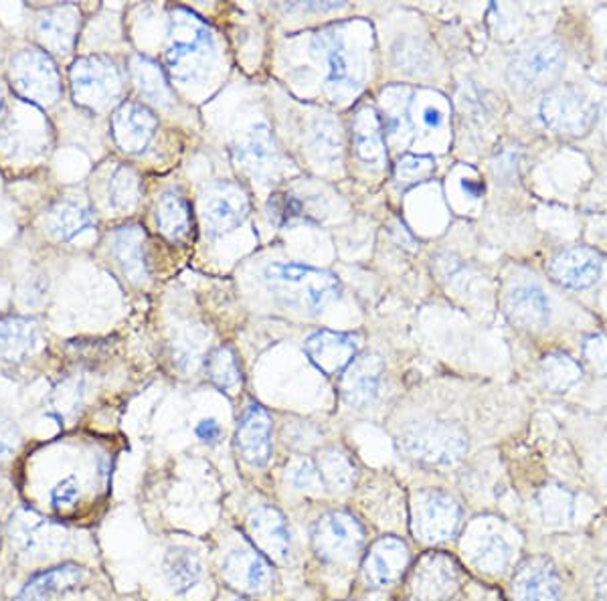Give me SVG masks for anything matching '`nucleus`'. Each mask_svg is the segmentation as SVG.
Listing matches in <instances>:
<instances>
[{"mask_svg": "<svg viewBox=\"0 0 607 601\" xmlns=\"http://www.w3.org/2000/svg\"><path fill=\"white\" fill-rule=\"evenodd\" d=\"M314 462L327 493L343 495L355 486L358 476L357 464L353 455L346 454L341 448H327L318 452Z\"/></svg>", "mask_w": 607, "mask_h": 601, "instance_id": "nucleus-26", "label": "nucleus"}, {"mask_svg": "<svg viewBox=\"0 0 607 601\" xmlns=\"http://www.w3.org/2000/svg\"><path fill=\"white\" fill-rule=\"evenodd\" d=\"M267 217L277 228H288L306 217V205L300 197L288 190H277L267 200Z\"/></svg>", "mask_w": 607, "mask_h": 601, "instance_id": "nucleus-38", "label": "nucleus"}, {"mask_svg": "<svg viewBox=\"0 0 607 601\" xmlns=\"http://www.w3.org/2000/svg\"><path fill=\"white\" fill-rule=\"evenodd\" d=\"M80 391V388L76 385V383H66L64 388H59V391H57V409L59 412H66L67 407H78V393Z\"/></svg>", "mask_w": 607, "mask_h": 601, "instance_id": "nucleus-50", "label": "nucleus"}, {"mask_svg": "<svg viewBox=\"0 0 607 601\" xmlns=\"http://www.w3.org/2000/svg\"><path fill=\"white\" fill-rule=\"evenodd\" d=\"M80 482L76 476H69L59 482L51 490V502L57 508L71 507L80 498Z\"/></svg>", "mask_w": 607, "mask_h": 601, "instance_id": "nucleus-46", "label": "nucleus"}, {"mask_svg": "<svg viewBox=\"0 0 607 601\" xmlns=\"http://www.w3.org/2000/svg\"><path fill=\"white\" fill-rule=\"evenodd\" d=\"M19 443H21L19 428L14 426L13 421L0 417V464L16 452Z\"/></svg>", "mask_w": 607, "mask_h": 601, "instance_id": "nucleus-47", "label": "nucleus"}, {"mask_svg": "<svg viewBox=\"0 0 607 601\" xmlns=\"http://www.w3.org/2000/svg\"><path fill=\"white\" fill-rule=\"evenodd\" d=\"M78 31H80V11L73 4L49 9L47 13L41 14L37 21V35L41 43L57 54H69L73 49Z\"/></svg>", "mask_w": 607, "mask_h": 601, "instance_id": "nucleus-24", "label": "nucleus"}, {"mask_svg": "<svg viewBox=\"0 0 607 601\" xmlns=\"http://www.w3.org/2000/svg\"><path fill=\"white\" fill-rule=\"evenodd\" d=\"M304 350L320 373L334 377L343 374L351 367V362L357 359L358 343L351 334L317 331L306 338Z\"/></svg>", "mask_w": 607, "mask_h": 601, "instance_id": "nucleus-18", "label": "nucleus"}, {"mask_svg": "<svg viewBox=\"0 0 607 601\" xmlns=\"http://www.w3.org/2000/svg\"><path fill=\"white\" fill-rule=\"evenodd\" d=\"M164 575L176 593H186L201 581L203 562L193 548L171 547L164 557Z\"/></svg>", "mask_w": 607, "mask_h": 601, "instance_id": "nucleus-31", "label": "nucleus"}, {"mask_svg": "<svg viewBox=\"0 0 607 601\" xmlns=\"http://www.w3.org/2000/svg\"><path fill=\"white\" fill-rule=\"evenodd\" d=\"M282 438L286 446H290L291 450L308 452V450L317 448L318 441H320V429L310 421H290L284 426Z\"/></svg>", "mask_w": 607, "mask_h": 601, "instance_id": "nucleus-43", "label": "nucleus"}, {"mask_svg": "<svg viewBox=\"0 0 607 601\" xmlns=\"http://www.w3.org/2000/svg\"><path fill=\"white\" fill-rule=\"evenodd\" d=\"M245 533L251 547L257 548L272 563L290 559L291 536L284 515L274 507H257L245 519Z\"/></svg>", "mask_w": 607, "mask_h": 601, "instance_id": "nucleus-13", "label": "nucleus"}, {"mask_svg": "<svg viewBox=\"0 0 607 601\" xmlns=\"http://www.w3.org/2000/svg\"><path fill=\"white\" fill-rule=\"evenodd\" d=\"M393 235H396V240L399 241L401 245H405V247H410V250H415V240H413V235H411L403 223H396V226H393Z\"/></svg>", "mask_w": 607, "mask_h": 601, "instance_id": "nucleus-52", "label": "nucleus"}, {"mask_svg": "<svg viewBox=\"0 0 607 601\" xmlns=\"http://www.w3.org/2000/svg\"><path fill=\"white\" fill-rule=\"evenodd\" d=\"M506 314L518 328L541 331L551 319V302L537 286H516L506 296Z\"/></svg>", "mask_w": 607, "mask_h": 601, "instance_id": "nucleus-22", "label": "nucleus"}, {"mask_svg": "<svg viewBox=\"0 0 607 601\" xmlns=\"http://www.w3.org/2000/svg\"><path fill=\"white\" fill-rule=\"evenodd\" d=\"M411 553L408 543L399 536L387 534L370 545L360 563L365 583L373 589L393 586L410 567Z\"/></svg>", "mask_w": 607, "mask_h": 601, "instance_id": "nucleus-12", "label": "nucleus"}, {"mask_svg": "<svg viewBox=\"0 0 607 601\" xmlns=\"http://www.w3.org/2000/svg\"><path fill=\"white\" fill-rule=\"evenodd\" d=\"M195 434H197L198 440L205 441V443H215L221 438V426L215 417H207V419L198 421Z\"/></svg>", "mask_w": 607, "mask_h": 601, "instance_id": "nucleus-49", "label": "nucleus"}, {"mask_svg": "<svg viewBox=\"0 0 607 601\" xmlns=\"http://www.w3.org/2000/svg\"><path fill=\"white\" fill-rule=\"evenodd\" d=\"M385 362L377 355L357 357L341 379V397L351 409H365L381 397Z\"/></svg>", "mask_w": 607, "mask_h": 601, "instance_id": "nucleus-15", "label": "nucleus"}, {"mask_svg": "<svg viewBox=\"0 0 607 601\" xmlns=\"http://www.w3.org/2000/svg\"><path fill=\"white\" fill-rule=\"evenodd\" d=\"M264 280L288 307L312 314L322 312L341 296V281L329 271L296 262H274L264 269Z\"/></svg>", "mask_w": 607, "mask_h": 601, "instance_id": "nucleus-2", "label": "nucleus"}, {"mask_svg": "<svg viewBox=\"0 0 607 601\" xmlns=\"http://www.w3.org/2000/svg\"><path fill=\"white\" fill-rule=\"evenodd\" d=\"M142 197V183L136 171L128 166H118L107 183V200L116 211H133Z\"/></svg>", "mask_w": 607, "mask_h": 601, "instance_id": "nucleus-36", "label": "nucleus"}, {"mask_svg": "<svg viewBox=\"0 0 607 601\" xmlns=\"http://www.w3.org/2000/svg\"><path fill=\"white\" fill-rule=\"evenodd\" d=\"M69 80L76 104L93 112L114 106L122 95V73L112 59L102 55L78 59L69 71Z\"/></svg>", "mask_w": 607, "mask_h": 601, "instance_id": "nucleus-6", "label": "nucleus"}, {"mask_svg": "<svg viewBox=\"0 0 607 601\" xmlns=\"http://www.w3.org/2000/svg\"><path fill=\"white\" fill-rule=\"evenodd\" d=\"M2 104H4V95H2V88H0V109H2Z\"/></svg>", "mask_w": 607, "mask_h": 601, "instance_id": "nucleus-56", "label": "nucleus"}, {"mask_svg": "<svg viewBox=\"0 0 607 601\" xmlns=\"http://www.w3.org/2000/svg\"><path fill=\"white\" fill-rule=\"evenodd\" d=\"M463 190H470V195L472 197H478L480 195V190H484V187H480V185H472L470 181H463Z\"/></svg>", "mask_w": 607, "mask_h": 601, "instance_id": "nucleus-54", "label": "nucleus"}, {"mask_svg": "<svg viewBox=\"0 0 607 601\" xmlns=\"http://www.w3.org/2000/svg\"><path fill=\"white\" fill-rule=\"evenodd\" d=\"M250 215V197L245 188L221 181L215 183L203 195V219L211 238H224L236 231Z\"/></svg>", "mask_w": 607, "mask_h": 601, "instance_id": "nucleus-10", "label": "nucleus"}, {"mask_svg": "<svg viewBox=\"0 0 607 601\" xmlns=\"http://www.w3.org/2000/svg\"><path fill=\"white\" fill-rule=\"evenodd\" d=\"M159 120L152 109L136 104V102H126L114 112L112 116V132L114 140L124 152H142L150 140L154 138Z\"/></svg>", "mask_w": 607, "mask_h": 601, "instance_id": "nucleus-19", "label": "nucleus"}, {"mask_svg": "<svg viewBox=\"0 0 607 601\" xmlns=\"http://www.w3.org/2000/svg\"><path fill=\"white\" fill-rule=\"evenodd\" d=\"M513 562V545L499 533L478 534L472 548V563L484 574H502Z\"/></svg>", "mask_w": 607, "mask_h": 601, "instance_id": "nucleus-33", "label": "nucleus"}, {"mask_svg": "<svg viewBox=\"0 0 607 601\" xmlns=\"http://www.w3.org/2000/svg\"><path fill=\"white\" fill-rule=\"evenodd\" d=\"M602 132H604V140L607 145V106L604 107V114H602Z\"/></svg>", "mask_w": 607, "mask_h": 601, "instance_id": "nucleus-55", "label": "nucleus"}, {"mask_svg": "<svg viewBox=\"0 0 607 601\" xmlns=\"http://www.w3.org/2000/svg\"><path fill=\"white\" fill-rule=\"evenodd\" d=\"M224 581L243 593H265L274 583L272 562L257 548L239 547L227 553L224 559Z\"/></svg>", "mask_w": 607, "mask_h": 601, "instance_id": "nucleus-14", "label": "nucleus"}, {"mask_svg": "<svg viewBox=\"0 0 607 601\" xmlns=\"http://www.w3.org/2000/svg\"><path fill=\"white\" fill-rule=\"evenodd\" d=\"M583 361L597 377H607V334H595L583 343Z\"/></svg>", "mask_w": 607, "mask_h": 601, "instance_id": "nucleus-44", "label": "nucleus"}, {"mask_svg": "<svg viewBox=\"0 0 607 601\" xmlns=\"http://www.w3.org/2000/svg\"><path fill=\"white\" fill-rule=\"evenodd\" d=\"M462 527V507L442 488H425L411 500V533L425 545H439Z\"/></svg>", "mask_w": 607, "mask_h": 601, "instance_id": "nucleus-5", "label": "nucleus"}, {"mask_svg": "<svg viewBox=\"0 0 607 601\" xmlns=\"http://www.w3.org/2000/svg\"><path fill=\"white\" fill-rule=\"evenodd\" d=\"M39 345V326L28 319L0 321V361L21 362Z\"/></svg>", "mask_w": 607, "mask_h": 601, "instance_id": "nucleus-27", "label": "nucleus"}, {"mask_svg": "<svg viewBox=\"0 0 607 601\" xmlns=\"http://www.w3.org/2000/svg\"><path fill=\"white\" fill-rule=\"evenodd\" d=\"M423 124L430 128H439L446 122V112L439 106H427L423 109Z\"/></svg>", "mask_w": 607, "mask_h": 601, "instance_id": "nucleus-51", "label": "nucleus"}, {"mask_svg": "<svg viewBox=\"0 0 607 601\" xmlns=\"http://www.w3.org/2000/svg\"><path fill=\"white\" fill-rule=\"evenodd\" d=\"M458 588V565L444 553L422 557L411 574V593L417 601H442Z\"/></svg>", "mask_w": 607, "mask_h": 601, "instance_id": "nucleus-17", "label": "nucleus"}, {"mask_svg": "<svg viewBox=\"0 0 607 601\" xmlns=\"http://www.w3.org/2000/svg\"><path fill=\"white\" fill-rule=\"evenodd\" d=\"M112 254L122 271L134 284L148 280V257H146V233L140 226H124L112 233Z\"/></svg>", "mask_w": 607, "mask_h": 601, "instance_id": "nucleus-23", "label": "nucleus"}, {"mask_svg": "<svg viewBox=\"0 0 607 601\" xmlns=\"http://www.w3.org/2000/svg\"><path fill=\"white\" fill-rule=\"evenodd\" d=\"M310 543L318 559L327 565H348L360 557L367 531L365 524L346 510H329L318 517Z\"/></svg>", "mask_w": 607, "mask_h": 601, "instance_id": "nucleus-4", "label": "nucleus"}, {"mask_svg": "<svg viewBox=\"0 0 607 601\" xmlns=\"http://www.w3.org/2000/svg\"><path fill=\"white\" fill-rule=\"evenodd\" d=\"M396 55L399 66H405L408 69H411V71H417V69L425 66V61H427L425 54L417 49V43H415V41H405V43L401 45V49L396 51Z\"/></svg>", "mask_w": 607, "mask_h": 601, "instance_id": "nucleus-48", "label": "nucleus"}, {"mask_svg": "<svg viewBox=\"0 0 607 601\" xmlns=\"http://www.w3.org/2000/svg\"><path fill=\"white\" fill-rule=\"evenodd\" d=\"M236 446L241 458L253 467H262L274 454V424L262 405L251 403L239 419Z\"/></svg>", "mask_w": 607, "mask_h": 601, "instance_id": "nucleus-16", "label": "nucleus"}, {"mask_svg": "<svg viewBox=\"0 0 607 601\" xmlns=\"http://www.w3.org/2000/svg\"><path fill=\"white\" fill-rule=\"evenodd\" d=\"M157 223L164 238L171 241L185 240L191 229V207L185 197H181L176 190L162 193L157 205Z\"/></svg>", "mask_w": 607, "mask_h": 601, "instance_id": "nucleus-34", "label": "nucleus"}, {"mask_svg": "<svg viewBox=\"0 0 607 601\" xmlns=\"http://www.w3.org/2000/svg\"><path fill=\"white\" fill-rule=\"evenodd\" d=\"M515 601H561V581L551 562L535 557L527 559L513 577Z\"/></svg>", "mask_w": 607, "mask_h": 601, "instance_id": "nucleus-21", "label": "nucleus"}, {"mask_svg": "<svg viewBox=\"0 0 607 601\" xmlns=\"http://www.w3.org/2000/svg\"><path fill=\"white\" fill-rule=\"evenodd\" d=\"M92 221L90 209H85L80 203H71V200L57 203L45 217L49 233L59 241L73 240L76 235H80L81 231L90 228Z\"/></svg>", "mask_w": 607, "mask_h": 601, "instance_id": "nucleus-32", "label": "nucleus"}, {"mask_svg": "<svg viewBox=\"0 0 607 601\" xmlns=\"http://www.w3.org/2000/svg\"><path fill=\"white\" fill-rule=\"evenodd\" d=\"M604 259L595 250L589 247H569L561 254H557L549 266V274L557 284L573 288V290H585L592 288L595 281L602 276Z\"/></svg>", "mask_w": 607, "mask_h": 601, "instance_id": "nucleus-20", "label": "nucleus"}, {"mask_svg": "<svg viewBox=\"0 0 607 601\" xmlns=\"http://www.w3.org/2000/svg\"><path fill=\"white\" fill-rule=\"evenodd\" d=\"M563 61V47L557 41H535L513 57L508 66V80L520 92L539 90L559 76Z\"/></svg>", "mask_w": 607, "mask_h": 601, "instance_id": "nucleus-9", "label": "nucleus"}, {"mask_svg": "<svg viewBox=\"0 0 607 601\" xmlns=\"http://www.w3.org/2000/svg\"><path fill=\"white\" fill-rule=\"evenodd\" d=\"M130 73H133L138 92L145 95L148 102H152L159 107L171 106L172 100H174L171 85H169L162 67L157 61L142 57V55H136L130 63Z\"/></svg>", "mask_w": 607, "mask_h": 601, "instance_id": "nucleus-30", "label": "nucleus"}, {"mask_svg": "<svg viewBox=\"0 0 607 601\" xmlns=\"http://www.w3.org/2000/svg\"><path fill=\"white\" fill-rule=\"evenodd\" d=\"M541 507L547 521L561 524V522L569 521V517H571L573 496L559 486L545 488L541 495Z\"/></svg>", "mask_w": 607, "mask_h": 601, "instance_id": "nucleus-42", "label": "nucleus"}, {"mask_svg": "<svg viewBox=\"0 0 607 601\" xmlns=\"http://www.w3.org/2000/svg\"><path fill=\"white\" fill-rule=\"evenodd\" d=\"M327 63H329V85L339 90L348 80V57L344 54L343 45L332 41L327 45Z\"/></svg>", "mask_w": 607, "mask_h": 601, "instance_id": "nucleus-45", "label": "nucleus"}, {"mask_svg": "<svg viewBox=\"0 0 607 601\" xmlns=\"http://www.w3.org/2000/svg\"><path fill=\"white\" fill-rule=\"evenodd\" d=\"M403 454L423 466L449 467L460 464L468 450V434L458 424L444 419H413L397 431Z\"/></svg>", "mask_w": 607, "mask_h": 601, "instance_id": "nucleus-1", "label": "nucleus"}, {"mask_svg": "<svg viewBox=\"0 0 607 601\" xmlns=\"http://www.w3.org/2000/svg\"><path fill=\"white\" fill-rule=\"evenodd\" d=\"M583 377L580 362L571 359L563 352H553L545 357L541 362V379L545 388L551 389L554 393H565L575 388Z\"/></svg>", "mask_w": 607, "mask_h": 601, "instance_id": "nucleus-35", "label": "nucleus"}, {"mask_svg": "<svg viewBox=\"0 0 607 601\" xmlns=\"http://www.w3.org/2000/svg\"><path fill=\"white\" fill-rule=\"evenodd\" d=\"M11 543L27 559H45L64 547L67 536L59 524L41 517L35 510H19L11 519Z\"/></svg>", "mask_w": 607, "mask_h": 601, "instance_id": "nucleus-11", "label": "nucleus"}, {"mask_svg": "<svg viewBox=\"0 0 607 601\" xmlns=\"http://www.w3.org/2000/svg\"><path fill=\"white\" fill-rule=\"evenodd\" d=\"M233 601H251V600H243V598H239V600H233Z\"/></svg>", "mask_w": 607, "mask_h": 601, "instance_id": "nucleus-57", "label": "nucleus"}, {"mask_svg": "<svg viewBox=\"0 0 607 601\" xmlns=\"http://www.w3.org/2000/svg\"><path fill=\"white\" fill-rule=\"evenodd\" d=\"M207 374L213 383L224 391H236L241 385V371H239L236 352L229 347H219L213 350L207 359Z\"/></svg>", "mask_w": 607, "mask_h": 601, "instance_id": "nucleus-37", "label": "nucleus"}, {"mask_svg": "<svg viewBox=\"0 0 607 601\" xmlns=\"http://www.w3.org/2000/svg\"><path fill=\"white\" fill-rule=\"evenodd\" d=\"M288 482H290L291 488L306 493V495L327 493L322 478H320V472H318L317 462L312 458H306V455L300 460H296L288 467Z\"/></svg>", "mask_w": 607, "mask_h": 601, "instance_id": "nucleus-40", "label": "nucleus"}, {"mask_svg": "<svg viewBox=\"0 0 607 601\" xmlns=\"http://www.w3.org/2000/svg\"><path fill=\"white\" fill-rule=\"evenodd\" d=\"M14 92L35 106H54L61 95V78L51 55L45 49H23L11 61Z\"/></svg>", "mask_w": 607, "mask_h": 601, "instance_id": "nucleus-7", "label": "nucleus"}, {"mask_svg": "<svg viewBox=\"0 0 607 601\" xmlns=\"http://www.w3.org/2000/svg\"><path fill=\"white\" fill-rule=\"evenodd\" d=\"M236 161L251 174H262L272 169L277 161L272 132L265 126H255L236 147Z\"/></svg>", "mask_w": 607, "mask_h": 601, "instance_id": "nucleus-29", "label": "nucleus"}, {"mask_svg": "<svg viewBox=\"0 0 607 601\" xmlns=\"http://www.w3.org/2000/svg\"><path fill=\"white\" fill-rule=\"evenodd\" d=\"M341 148L339 126L329 118H322L312 128V150L320 161H332Z\"/></svg>", "mask_w": 607, "mask_h": 601, "instance_id": "nucleus-41", "label": "nucleus"}, {"mask_svg": "<svg viewBox=\"0 0 607 601\" xmlns=\"http://www.w3.org/2000/svg\"><path fill=\"white\" fill-rule=\"evenodd\" d=\"M595 588H597L599 598L607 601V567H604V569L599 571V575H597V579H595Z\"/></svg>", "mask_w": 607, "mask_h": 601, "instance_id": "nucleus-53", "label": "nucleus"}, {"mask_svg": "<svg viewBox=\"0 0 607 601\" xmlns=\"http://www.w3.org/2000/svg\"><path fill=\"white\" fill-rule=\"evenodd\" d=\"M213 54L209 27L188 11H176L171 19L167 66L174 80L181 83L197 80L205 71L207 57Z\"/></svg>", "mask_w": 607, "mask_h": 601, "instance_id": "nucleus-3", "label": "nucleus"}, {"mask_svg": "<svg viewBox=\"0 0 607 601\" xmlns=\"http://www.w3.org/2000/svg\"><path fill=\"white\" fill-rule=\"evenodd\" d=\"M353 138L358 159L365 164L381 166L387 161L385 126L375 107H360L353 122Z\"/></svg>", "mask_w": 607, "mask_h": 601, "instance_id": "nucleus-25", "label": "nucleus"}, {"mask_svg": "<svg viewBox=\"0 0 607 601\" xmlns=\"http://www.w3.org/2000/svg\"><path fill=\"white\" fill-rule=\"evenodd\" d=\"M436 173V161L423 154H405L396 164V181L401 187L425 183Z\"/></svg>", "mask_w": 607, "mask_h": 601, "instance_id": "nucleus-39", "label": "nucleus"}, {"mask_svg": "<svg viewBox=\"0 0 607 601\" xmlns=\"http://www.w3.org/2000/svg\"><path fill=\"white\" fill-rule=\"evenodd\" d=\"M541 118L554 132L585 136L594 128L597 109L577 88L559 85L542 97Z\"/></svg>", "mask_w": 607, "mask_h": 601, "instance_id": "nucleus-8", "label": "nucleus"}, {"mask_svg": "<svg viewBox=\"0 0 607 601\" xmlns=\"http://www.w3.org/2000/svg\"><path fill=\"white\" fill-rule=\"evenodd\" d=\"M81 579H83V569L78 565L66 563L59 567H51L27 581V586L14 601H47L55 593L76 588Z\"/></svg>", "mask_w": 607, "mask_h": 601, "instance_id": "nucleus-28", "label": "nucleus"}]
</instances>
